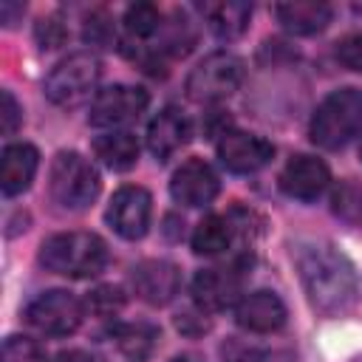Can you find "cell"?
Segmentation results:
<instances>
[{
	"mask_svg": "<svg viewBox=\"0 0 362 362\" xmlns=\"http://www.w3.org/2000/svg\"><path fill=\"white\" fill-rule=\"evenodd\" d=\"M0 362H45V351L40 348L37 339L23 337V334H11L3 342Z\"/></svg>",
	"mask_w": 362,
	"mask_h": 362,
	"instance_id": "obj_24",
	"label": "cell"
},
{
	"mask_svg": "<svg viewBox=\"0 0 362 362\" xmlns=\"http://www.w3.org/2000/svg\"><path fill=\"white\" fill-rule=\"evenodd\" d=\"M359 156H362V144H359Z\"/></svg>",
	"mask_w": 362,
	"mask_h": 362,
	"instance_id": "obj_32",
	"label": "cell"
},
{
	"mask_svg": "<svg viewBox=\"0 0 362 362\" xmlns=\"http://www.w3.org/2000/svg\"><path fill=\"white\" fill-rule=\"evenodd\" d=\"M337 59L348 71H359L362 74V34H351V37L339 40L337 42Z\"/></svg>",
	"mask_w": 362,
	"mask_h": 362,
	"instance_id": "obj_26",
	"label": "cell"
},
{
	"mask_svg": "<svg viewBox=\"0 0 362 362\" xmlns=\"http://www.w3.org/2000/svg\"><path fill=\"white\" fill-rule=\"evenodd\" d=\"M192 136V124L189 119L178 110V107H164L158 110L150 124H147V150L158 158V161H167L173 158L181 147H187Z\"/></svg>",
	"mask_w": 362,
	"mask_h": 362,
	"instance_id": "obj_15",
	"label": "cell"
},
{
	"mask_svg": "<svg viewBox=\"0 0 362 362\" xmlns=\"http://www.w3.org/2000/svg\"><path fill=\"white\" fill-rule=\"evenodd\" d=\"M362 127V90L359 88H337L331 90L314 110L308 136L322 150H337L348 144Z\"/></svg>",
	"mask_w": 362,
	"mask_h": 362,
	"instance_id": "obj_3",
	"label": "cell"
},
{
	"mask_svg": "<svg viewBox=\"0 0 362 362\" xmlns=\"http://www.w3.org/2000/svg\"><path fill=\"white\" fill-rule=\"evenodd\" d=\"M133 291L150 305H167L181 288V272L170 260H141L130 272Z\"/></svg>",
	"mask_w": 362,
	"mask_h": 362,
	"instance_id": "obj_11",
	"label": "cell"
},
{
	"mask_svg": "<svg viewBox=\"0 0 362 362\" xmlns=\"http://www.w3.org/2000/svg\"><path fill=\"white\" fill-rule=\"evenodd\" d=\"M334 215H339L348 223H362V187L342 181L331 195Z\"/></svg>",
	"mask_w": 362,
	"mask_h": 362,
	"instance_id": "obj_23",
	"label": "cell"
},
{
	"mask_svg": "<svg viewBox=\"0 0 362 362\" xmlns=\"http://www.w3.org/2000/svg\"><path fill=\"white\" fill-rule=\"evenodd\" d=\"M34 34H37L40 48H57V45H62V40H65V25L57 23L54 17H48V20H40V23H37Z\"/></svg>",
	"mask_w": 362,
	"mask_h": 362,
	"instance_id": "obj_28",
	"label": "cell"
},
{
	"mask_svg": "<svg viewBox=\"0 0 362 362\" xmlns=\"http://www.w3.org/2000/svg\"><path fill=\"white\" fill-rule=\"evenodd\" d=\"M40 167V153L28 141H14L6 144L0 153V189L6 198H14L25 192L37 175Z\"/></svg>",
	"mask_w": 362,
	"mask_h": 362,
	"instance_id": "obj_17",
	"label": "cell"
},
{
	"mask_svg": "<svg viewBox=\"0 0 362 362\" xmlns=\"http://www.w3.org/2000/svg\"><path fill=\"white\" fill-rule=\"evenodd\" d=\"M204 17L218 37L232 40V37L246 31L249 17H252V6H246V3H212V6H204Z\"/></svg>",
	"mask_w": 362,
	"mask_h": 362,
	"instance_id": "obj_20",
	"label": "cell"
},
{
	"mask_svg": "<svg viewBox=\"0 0 362 362\" xmlns=\"http://www.w3.org/2000/svg\"><path fill=\"white\" fill-rule=\"evenodd\" d=\"M110 229L124 238V240H139L147 235L150 229V218H153V198L144 187H119L107 204L105 212Z\"/></svg>",
	"mask_w": 362,
	"mask_h": 362,
	"instance_id": "obj_9",
	"label": "cell"
},
{
	"mask_svg": "<svg viewBox=\"0 0 362 362\" xmlns=\"http://www.w3.org/2000/svg\"><path fill=\"white\" fill-rule=\"evenodd\" d=\"M274 17L286 31L308 37V34H320L331 23V6L320 0H291V3H277Z\"/></svg>",
	"mask_w": 362,
	"mask_h": 362,
	"instance_id": "obj_18",
	"label": "cell"
},
{
	"mask_svg": "<svg viewBox=\"0 0 362 362\" xmlns=\"http://www.w3.org/2000/svg\"><path fill=\"white\" fill-rule=\"evenodd\" d=\"M99 76H102V62L96 54L88 51L68 54L45 76V96L59 107H76L85 99L93 102V96L99 93L96 90Z\"/></svg>",
	"mask_w": 362,
	"mask_h": 362,
	"instance_id": "obj_5",
	"label": "cell"
},
{
	"mask_svg": "<svg viewBox=\"0 0 362 362\" xmlns=\"http://www.w3.org/2000/svg\"><path fill=\"white\" fill-rule=\"evenodd\" d=\"M240 272L238 266L229 269H201L192 280V297L201 311H221L240 297Z\"/></svg>",
	"mask_w": 362,
	"mask_h": 362,
	"instance_id": "obj_16",
	"label": "cell"
},
{
	"mask_svg": "<svg viewBox=\"0 0 362 362\" xmlns=\"http://www.w3.org/2000/svg\"><path fill=\"white\" fill-rule=\"evenodd\" d=\"M93 156L113 173H124L139 161V139L130 130H107L93 139Z\"/></svg>",
	"mask_w": 362,
	"mask_h": 362,
	"instance_id": "obj_19",
	"label": "cell"
},
{
	"mask_svg": "<svg viewBox=\"0 0 362 362\" xmlns=\"http://www.w3.org/2000/svg\"><path fill=\"white\" fill-rule=\"evenodd\" d=\"M40 266L62 277H93L107 266V243L93 232H59L42 240Z\"/></svg>",
	"mask_w": 362,
	"mask_h": 362,
	"instance_id": "obj_2",
	"label": "cell"
},
{
	"mask_svg": "<svg viewBox=\"0 0 362 362\" xmlns=\"http://www.w3.org/2000/svg\"><path fill=\"white\" fill-rule=\"evenodd\" d=\"M173 362H187V359H181V356H175V359H173Z\"/></svg>",
	"mask_w": 362,
	"mask_h": 362,
	"instance_id": "obj_31",
	"label": "cell"
},
{
	"mask_svg": "<svg viewBox=\"0 0 362 362\" xmlns=\"http://www.w3.org/2000/svg\"><path fill=\"white\" fill-rule=\"evenodd\" d=\"M274 156V144L263 136L243 133V130H226L218 139V158L221 164L235 175H249L266 167Z\"/></svg>",
	"mask_w": 362,
	"mask_h": 362,
	"instance_id": "obj_10",
	"label": "cell"
},
{
	"mask_svg": "<svg viewBox=\"0 0 362 362\" xmlns=\"http://www.w3.org/2000/svg\"><path fill=\"white\" fill-rule=\"evenodd\" d=\"M286 303L274 291H252L235 303V322L252 334H272L286 325Z\"/></svg>",
	"mask_w": 362,
	"mask_h": 362,
	"instance_id": "obj_14",
	"label": "cell"
},
{
	"mask_svg": "<svg viewBox=\"0 0 362 362\" xmlns=\"http://www.w3.org/2000/svg\"><path fill=\"white\" fill-rule=\"evenodd\" d=\"M85 317V305L76 294L65 291V288H51V291H42L37 300L28 303V308L23 311V320L45 334V337H68L79 328Z\"/></svg>",
	"mask_w": 362,
	"mask_h": 362,
	"instance_id": "obj_7",
	"label": "cell"
},
{
	"mask_svg": "<svg viewBox=\"0 0 362 362\" xmlns=\"http://www.w3.org/2000/svg\"><path fill=\"white\" fill-rule=\"evenodd\" d=\"M161 11L153 6V3H133L127 6L124 11V28L130 37H139V40H147L153 37L158 28H161Z\"/></svg>",
	"mask_w": 362,
	"mask_h": 362,
	"instance_id": "obj_22",
	"label": "cell"
},
{
	"mask_svg": "<svg viewBox=\"0 0 362 362\" xmlns=\"http://www.w3.org/2000/svg\"><path fill=\"white\" fill-rule=\"evenodd\" d=\"M243 79V62L232 51L206 54L187 76V96L192 102H218L238 90Z\"/></svg>",
	"mask_w": 362,
	"mask_h": 362,
	"instance_id": "obj_6",
	"label": "cell"
},
{
	"mask_svg": "<svg viewBox=\"0 0 362 362\" xmlns=\"http://www.w3.org/2000/svg\"><path fill=\"white\" fill-rule=\"evenodd\" d=\"M85 305L99 317H113L124 308V291L119 286H99L88 294Z\"/></svg>",
	"mask_w": 362,
	"mask_h": 362,
	"instance_id": "obj_25",
	"label": "cell"
},
{
	"mask_svg": "<svg viewBox=\"0 0 362 362\" xmlns=\"http://www.w3.org/2000/svg\"><path fill=\"white\" fill-rule=\"evenodd\" d=\"M218 189L221 181L204 158H187L170 178V195L184 206H204L218 195Z\"/></svg>",
	"mask_w": 362,
	"mask_h": 362,
	"instance_id": "obj_13",
	"label": "cell"
},
{
	"mask_svg": "<svg viewBox=\"0 0 362 362\" xmlns=\"http://www.w3.org/2000/svg\"><path fill=\"white\" fill-rule=\"evenodd\" d=\"M331 184V170L322 158L317 156H294L286 161L283 173H280V189L288 198L297 201H314L325 192V187Z\"/></svg>",
	"mask_w": 362,
	"mask_h": 362,
	"instance_id": "obj_12",
	"label": "cell"
},
{
	"mask_svg": "<svg viewBox=\"0 0 362 362\" xmlns=\"http://www.w3.org/2000/svg\"><path fill=\"white\" fill-rule=\"evenodd\" d=\"M150 105V96L144 88L139 85H110L105 90H99L90 102V113L88 122L93 127H105V130H122L127 122L139 119Z\"/></svg>",
	"mask_w": 362,
	"mask_h": 362,
	"instance_id": "obj_8",
	"label": "cell"
},
{
	"mask_svg": "<svg viewBox=\"0 0 362 362\" xmlns=\"http://www.w3.org/2000/svg\"><path fill=\"white\" fill-rule=\"evenodd\" d=\"M99 189H102V178L82 153L76 150L57 153L48 173V192L54 204H59L68 212H82L99 198Z\"/></svg>",
	"mask_w": 362,
	"mask_h": 362,
	"instance_id": "obj_4",
	"label": "cell"
},
{
	"mask_svg": "<svg viewBox=\"0 0 362 362\" xmlns=\"http://www.w3.org/2000/svg\"><path fill=\"white\" fill-rule=\"evenodd\" d=\"M23 122V107L17 105V99L11 96V90L0 93V130L3 136H11Z\"/></svg>",
	"mask_w": 362,
	"mask_h": 362,
	"instance_id": "obj_27",
	"label": "cell"
},
{
	"mask_svg": "<svg viewBox=\"0 0 362 362\" xmlns=\"http://www.w3.org/2000/svg\"><path fill=\"white\" fill-rule=\"evenodd\" d=\"M54 362H93V359L85 351H62V354H57Z\"/></svg>",
	"mask_w": 362,
	"mask_h": 362,
	"instance_id": "obj_30",
	"label": "cell"
},
{
	"mask_svg": "<svg viewBox=\"0 0 362 362\" xmlns=\"http://www.w3.org/2000/svg\"><path fill=\"white\" fill-rule=\"evenodd\" d=\"M229 243H232V223L229 218L221 215H206L192 232V252L204 257H215L226 252Z\"/></svg>",
	"mask_w": 362,
	"mask_h": 362,
	"instance_id": "obj_21",
	"label": "cell"
},
{
	"mask_svg": "<svg viewBox=\"0 0 362 362\" xmlns=\"http://www.w3.org/2000/svg\"><path fill=\"white\" fill-rule=\"evenodd\" d=\"M297 269L311 305L320 314H342L356 297L354 263L328 243H308L297 249Z\"/></svg>",
	"mask_w": 362,
	"mask_h": 362,
	"instance_id": "obj_1",
	"label": "cell"
},
{
	"mask_svg": "<svg viewBox=\"0 0 362 362\" xmlns=\"http://www.w3.org/2000/svg\"><path fill=\"white\" fill-rule=\"evenodd\" d=\"M23 11H25V6H23V3H8V0H6V3H0V20H3L6 25H14V17H17V14H23Z\"/></svg>",
	"mask_w": 362,
	"mask_h": 362,
	"instance_id": "obj_29",
	"label": "cell"
}]
</instances>
